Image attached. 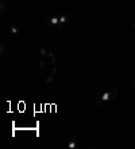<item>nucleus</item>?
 <instances>
[{"label":"nucleus","instance_id":"1","mask_svg":"<svg viewBox=\"0 0 135 149\" xmlns=\"http://www.w3.org/2000/svg\"><path fill=\"white\" fill-rule=\"evenodd\" d=\"M47 24L49 26H57V24H60V17H57V16H51L47 19Z\"/></svg>","mask_w":135,"mask_h":149},{"label":"nucleus","instance_id":"7","mask_svg":"<svg viewBox=\"0 0 135 149\" xmlns=\"http://www.w3.org/2000/svg\"><path fill=\"white\" fill-rule=\"evenodd\" d=\"M53 81H54V77H53V75H51V77H49V78L46 79V82H47V83H50V82H53Z\"/></svg>","mask_w":135,"mask_h":149},{"label":"nucleus","instance_id":"6","mask_svg":"<svg viewBox=\"0 0 135 149\" xmlns=\"http://www.w3.org/2000/svg\"><path fill=\"white\" fill-rule=\"evenodd\" d=\"M39 54L45 57V55H47V54H49V52H47V51H46L45 49H41V50H39Z\"/></svg>","mask_w":135,"mask_h":149},{"label":"nucleus","instance_id":"5","mask_svg":"<svg viewBox=\"0 0 135 149\" xmlns=\"http://www.w3.org/2000/svg\"><path fill=\"white\" fill-rule=\"evenodd\" d=\"M66 22H68V16H66V15H61V16H60V26L65 24Z\"/></svg>","mask_w":135,"mask_h":149},{"label":"nucleus","instance_id":"8","mask_svg":"<svg viewBox=\"0 0 135 149\" xmlns=\"http://www.w3.org/2000/svg\"><path fill=\"white\" fill-rule=\"evenodd\" d=\"M5 10V4H4V2H2V11H4Z\"/></svg>","mask_w":135,"mask_h":149},{"label":"nucleus","instance_id":"10","mask_svg":"<svg viewBox=\"0 0 135 149\" xmlns=\"http://www.w3.org/2000/svg\"><path fill=\"white\" fill-rule=\"evenodd\" d=\"M134 87H135V82H134Z\"/></svg>","mask_w":135,"mask_h":149},{"label":"nucleus","instance_id":"9","mask_svg":"<svg viewBox=\"0 0 135 149\" xmlns=\"http://www.w3.org/2000/svg\"><path fill=\"white\" fill-rule=\"evenodd\" d=\"M132 28H134V30H135V23H134V24H132Z\"/></svg>","mask_w":135,"mask_h":149},{"label":"nucleus","instance_id":"3","mask_svg":"<svg viewBox=\"0 0 135 149\" xmlns=\"http://www.w3.org/2000/svg\"><path fill=\"white\" fill-rule=\"evenodd\" d=\"M100 99L103 101V102H107V101H109V99H112V93L111 91H107V93H104L101 97H100Z\"/></svg>","mask_w":135,"mask_h":149},{"label":"nucleus","instance_id":"2","mask_svg":"<svg viewBox=\"0 0 135 149\" xmlns=\"http://www.w3.org/2000/svg\"><path fill=\"white\" fill-rule=\"evenodd\" d=\"M66 146H68L69 149H74V148H77V146H78V142H77V140L72 138V140H69V141H68Z\"/></svg>","mask_w":135,"mask_h":149},{"label":"nucleus","instance_id":"4","mask_svg":"<svg viewBox=\"0 0 135 149\" xmlns=\"http://www.w3.org/2000/svg\"><path fill=\"white\" fill-rule=\"evenodd\" d=\"M10 31H11V34H12V35H18V34L20 32V28L18 27V26H12V27L10 28Z\"/></svg>","mask_w":135,"mask_h":149}]
</instances>
